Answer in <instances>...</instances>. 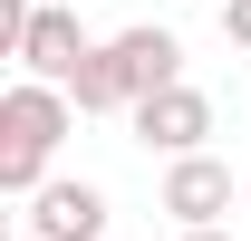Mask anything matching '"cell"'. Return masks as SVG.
I'll use <instances>...</instances> for the list:
<instances>
[{
	"label": "cell",
	"mask_w": 251,
	"mask_h": 241,
	"mask_svg": "<svg viewBox=\"0 0 251 241\" xmlns=\"http://www.w3.org/2000/svg\"><path fill=\"white\" fill-rule=\"evenodd\" d=\"M68 125H77V96L49 87V77H20V87L0 96V193L29 203L39 183H49V154L68 145Z\"/></svg>",
	"instance_id": "cell-1"
},
{
	"label": "cell",
	"mask_w": 251,
	"mask_h": 241,
	"mask_svg": "<svg viewBox=\"0 0 251 241\" xmlns=\"http://www.w3.org/2000/svg\"><path fill=\"white\" fill-rule=\"evenodd\" d=\"M10 58H20V77L68 87V77L97 58V39H87V20H77V0H39V10H29V29L10 39Z\"/></svg>",
	"instance_id": "cell-2"
},
{
	"label": "cell",
	"mask_w": 251,
	"mask_h": 241,
	"mask_svg": "<svg viewBox=\"0 0 251 241\" xmlns=\"http://www.w3.org/2000/svg\"><path fill=\"white\" fill-rule=\"evenodd\" d=\"M126 116H135V145H145V154H164V164L213 145V96H203V87H184V77H174V87H155V96H135Z\"/></svg>",
	"instance_id": "cell-3"
},
{
	"label": "cell",
	"mask_w": 251,
	"mask_h": 241,
	"mask_svg": "<svg viewBox=\"0 0 251 241\" xmlns=\"http://www.w3.org/2000/svg\"><path fill=\"white\" fill-rule=\"evenodd\" d=\"M97 58H106V77H116L126 106H135V96H155V87H174V77H184V39L155 29V20H135V29L97 39Z\"/></svg>",
	"instance_id": "cell-4"
},
{
	"label": "cell",
	"mask_w": 251,
	"mask_h": 241,
	"mask_svg": "<svg viewBox=\"0 0 251 241\" xmlns=\"http://www.w3.org/2000/svg\"><path fill=\"white\" fill-rule=\"evenodd\" d=\"M164 212H174L184 232L222 222V212H232V164H222L213 145H203V154H174V164H164Z\"/></svg>",
	"instance_id": "cell-5"
},
{
	"label": "cell",
	"mask_w": 251,
	"mask_h": 241,
	"mask_svg": "<svg viewBox=\"0 0 251 241\" xmlns=\"http://www.w3.org/2000/svg\"><path fill=\"white\" fill-rule=\"evenodd\" d=\"M29 232L39 241H97L106 232V193H97L87 174H49L29 193Z\"/></svg>",
	"instance_id": "cell-6"
},
{
	"label": "cell",
	"mask_w": 251,
	"mask_h": 241,
	"mask_svg": "<svg viewBox=\"0 0 251 241\" xmlns=\"http://www.w3.org/2000/svg\"><path fill=\"white\" fill-rule=\"evenodd\" d=\"M222 39H232V48H251V0H222Z\"/></svg>",
	"instance_id": "cell-7"
},
{
	"label": "cell",
	"mask_w": 251,
	"mask_h": 241,
	"mask_svg": "<svg viewBox=\"0 0 251 241\" xmlns=\"http://www.w3.org/2000/svg\"><path fill=\"white\" fill-rule=\"evenodd\" d=\"M29 10H39V0H0V48H10V39L29 29Z\"/></svg>",
	"instance_id": "cell-8"
},
{
	"label": "cell",
	"mask_w": 251,
	"mask_h": 241,
	"mask_svg": "<svg viewBox=\"0 0 251 241\" xmlns=\"http://www.w3.org/2000/svg\"><path fill=\"white\" fill-rule=\"evenodd\" d=\"M184 241H232V232H222V222H203V232H184Z\"/></svg>",
	"instance_id": "cell-9"
},
{
	"label": "cell",
	"mask_w": 251,
	"mask_h": 241,
	"mask_svg": "<svg viewBox=\"0 0 251 241\" xmlns=\"http://www.w3.org/2000/svg\"><path fill=\"white\" fill-rule=\"evenodd\" d=\"M242 203H251V183H242Z\"/></svg>",
	"instance_id": "cell-10"
}]
</instances>
